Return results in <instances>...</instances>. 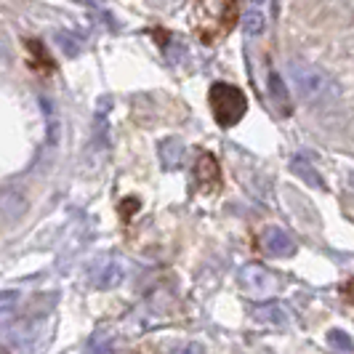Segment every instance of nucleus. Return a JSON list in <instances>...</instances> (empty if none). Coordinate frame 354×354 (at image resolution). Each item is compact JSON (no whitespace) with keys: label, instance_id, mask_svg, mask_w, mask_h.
Returning <instances> with one entry per match:
<instances>
[{"label":"nucleus","instance_id":"nucleus-1","mask_svg":"<svg viewBox=\"0 0 354 354\" xmlns=\"http://www.w3.org/2000/svg\"><path fill=\"white\" fill-rule=\"evenodd\" d=\"M288 72H290V80H293L296 91L301 93L304 102H309V104H330V102L338 99V86L333 83V77L325 75L315 64L290 62Z\"/></svg>","mask_w":354,"mask_h":354},{"label":"nucleus","instance_id":"nucleus-2","mask_svg":"<svg viewBox=\"0 0 354 354\" xmlns=\"http://www.w3.org/2000/svg\"><path fill=\"white\" fill-rule=\"evenodd\" d=\"M237 19L234 0H195V30L203 40L216 43L230 32Z\"/></svg>","mask_w":354,"mask_h":354},{"label":"nucleus","instance_id":"nucleus-3","mask_svg":"<svg viewBox=\"0 0 354 354\" xmlns=\"http://www.w3.org/2000/svg\"><path fill=\"white\" fill-rule=\"evenodd\" d=\"M208 102H211L213 118L221 128H232L243 120V115L248 112V99L245 93L230 86V83H213L211 93H208Z\"/></svg>","mask_w":354,"mask_h":354},{"label":"nucleus","instance_id":"nucleus-4","mask_svg":"<svg viewBox=\"0 0 354 354\" xmlns=\"http://www.w3.org/2000/svg\"><path fill=\"white\" fill-rule=\"evenodd\" d=\"M237 280L243 285V290L250 293V296H269L274 288H277V280L274 274L261 264H245L240 266V274Z\"/></svg>","mask_w":354,"mask_h":354},{"label":"nucleus","instance_id":"nucleus-5","mask_svg":"<svg viewBox=\"0 0 354 354\" xmlns=\"http://www.w3.org/2000/svg\"><path fill=\"white\" fill-rule=\"evenodd\" d=\"M125 274H128L125 261H120V259H104V261H96V264L91 266L88 280L99 290H112V288L123 285Z\"/></svg>","mask_w":354,"mask_h":354},{"label":"nucleus","instance_id":"nucleus-6","mask_svg":"<svg viewBox=\"0 0 354 354\" xmlns=\"http://www.w3.org/2000/svg\"><path fill=\"white\" fill-rule=\"evenodd\" d=\"M261 250H264L266 256H272V259H288V256L296 253V243L283 230L272 227V230H266L261 234Z\"/></svg>","mask_w":354,"mask_h":354},{"label":"nucleus","instance_id":"nucleus-7","mask_svg":"<svg viewBox=\"0 0 354 354\" xmlns=\"http://www.w3.org/2000/svg\"><path fill=\"white\" fill-rule=\"evenodd\" d=\"M269 102L274 106V112L280 118H290L293 115V102H290V91L280 77V72H269Z\"/></svg>","mask_w":354,"mask_h":354},{"label":"nucleus","instance_id":"nucleus-8","mask_svg":"<svg viewBox=\"0 0 354 354\" xmlns=\"http://www.w3.org/2000/svg\"><path fill=\"white\" fill-rule=\"evenodd\" d=\"M250 317L261 322L266 328H285L288 325V315L277 301H259L250 306Z\"/></svg>","mask_w":354,"mask_h":354},{"label":"nucleus","instance_id":"nucleus-9","mask_svg":"<svg viewBox=\"0 0 354 354\" xmlns=\"http://www.w3.org/2000/svg\"><path fill=\"white\" fill-rule=\"evenodd\" d=\"M160 162H162L165 171H178L181 168V162H184V144H181V139L171 136V139H165L160 144Z\"/></svg>","mask_w":354,"mask_h":354},{"label":"nucleus","instance_id":"nucleus-10","mask_svg":"<svg viewBox=\"0 0 354 354\" xmlns=\"http://www.w3.org/2000/svg\"><path fill=\"white\" fill-rule=\"evenodd\" d=\"M290 171L296 174L299 178H304L309 187H317V189H325V181H322V176H319L317 171L312 168V162L306 158H301V155H296V158L290 160Z\"/></svg>","mask_w":354,"mask_h":354},{"label":"nucleus","instance_id":"nucleus-11","mask_svg":"<svg viewBox=\"0 0 354 354\" xmlns=\"http://www.w3.org/2000/svg\"><path fill=\"white\" fill-rule=\"evenodd\" d=\"M195 176L200 184H213L218 178V162L213 155H200L197 160V168H195Z\"/></svg>","mask_w":354,"mask_h":354},{"label":"nucleus","instance_id":"nucleus-12","mask_svg":"<svg viewBox=\"0 0 354 354\" xmlns=\"http://www.w3.org/2000/svg\"><path fill=\"white\" fill-rule=\"evenodd\" d=\"M88 354H115V336L109 330H96L88 344Z\"/></svg>","mask_w":354,"mask_h":354},{"label":"nucleus","instance_id":"nucleus-13","mask_svg":"<svg viewBox=\"0 0 354 354\" xmlns=\"http://www.w3.org/2000/svg\"><path fill=\"white\" fill-rule=\"evenodd\" d=\"M40 104H43V115H46V123H48V144H59V118H56V109L48 96H40Z\"/></svg>","mask_w":354,"mask_h":354},{"label":"nucleus","instance_id":"nucleus-14","mask_svg":"<svg viewBox=\"0 0 354 354\" xmlns=\"http://www.w3.org/2000/svg\"><path fill=\"white\" fill-rule=\"evenodd\" d=\"M328 344H330V349L338 354H352V349H354L352 336H349L346 330H341V328L328 330Z\"/></svg>","mask_w":354,"mask_h":354},{"label":"nucleus","instance_id":"nucleus-15","mask_svg":"<svg viewBox=\"0 0 354 354\" xmlns=\"http://www.w3.org/2000/svg\"><path fill=\"white\" fill-rule=\"evenodd\" d=\"M19 296L14 290H0V322H8L17 312Z\"/></svg>","mask_w":354,"mask_h":354},{"label":"nucleus","instance_id":"nucleus-16","mask_svg":"<svg viewBox=\"0 0 354 354\" xmlns=\"http://www.w3.org/2000/svg\"><path fill=\"white\" fill-rule=\"evenodd\" d=\"M243 27H245V35L256 37V35H261V32L266 30V21H264V17H261L259 11H250L248 17H245V24H243Z\"/></svg>","mask_w":354,"mask_h":354},{"label":"nucleus","instance_id":"nucleus-17","mask_svg":"<svg viewBox=\"0 0 354 354\" xmlns=\"http://www.w3.org/2000/svg\"><path fill=\"white\" fill-rule=\"evenodd\" d=\"M56 40L62 43V48L67 51V56H77V53H80V43H77L75 37H70V35H56Z\"/></svg>","mask_w":354,"mask_h":354},{"label":"nucleus","instance_id":"nucleus-18","mask_svg":"<svg viewBox=\"0 0 354 354\" xmlns=\"http://www.w3.org/2000/svg\"><path fill=\"white\" fill-rule=\"evenodd\" d=\"M174 354H205V349L200 344H184V346L174 349Z\"/></svg>","mask_w":354,"mask_h":354},{"label":"nucleus","instance_id":"nucleus-19","mask_svg":"<svg viewBox=\"0 0 354 354\" xmlns=\"http://www.w3.org/2000/svg\"><path fill=\"white\" fill-rule=\"evenodd\" d=\"M250 3H253V6H261V3H264V0H250Z\"/></svg>","mask_w":354,"mask_h":354},{"label":"nucleus","instance_id":"nucleus-20","mask_svg":"<svg viewBox=\"0 0 354 354\" xmlns=\"http://www.w3.org/2000/svg\"><path fill=\"white\" fill-rule=\"evenodd\" d=\"M75 3H91V0H75Z\"/></svg>","mask_w":354,"mask_h":354}]
</instances>
